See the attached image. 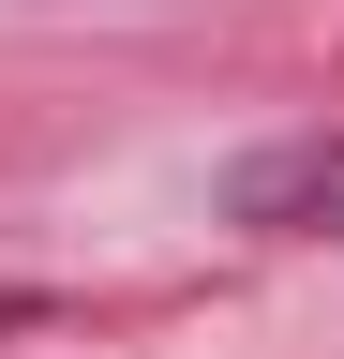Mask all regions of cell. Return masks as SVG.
I'll list each match as a JSON object with an SVG mask.
<instances>
[{
	"mask_svg": "<svg viewBox=\"0 0 344 359\" xmlns=\"http://www.w3.org/2000/svg\"><path fill=\"white\" fill-rule=\"evenodd\" d=\"M225 224H254V240H344V135H284V150L225 165Z\"/></svg>",
	"mask_w": 344,
	"mask_h": 359,
	"instance_id": "6da1fadb",
	"label": "cell"
}]
</instances>
